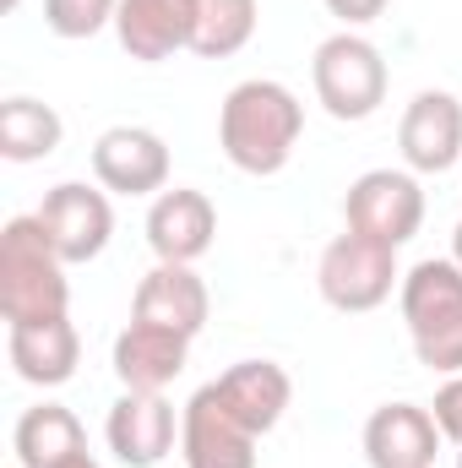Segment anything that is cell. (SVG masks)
<instances>
[{
    "mask_svg": "<svg viewBox=\"0 0 462 468\" xmlns=\"http://www.w3.org/2000/svg\"><path fill=\"white\" fill-rule=\"evenodd\" d=\"M299 131H305V104L294 99V88L272 77L239 82L218 104V147L239 175H256V180L289 169Z\"/></svg>",
    "mask_w": 462,
    "mask_h": 468,
    "instance_id": "obj_1",
    "label": "cell"
},
{
    "mask_svg": "<svg viewBox=\"0 0 462 468\" xmlns=\"http://www.w3.org/2000/svg\"><path fill=\"white\" fill-rule=\"evenodd\" d=\"M0 316L5 327H44L71 316L66 261L33 213L5 218L0 229Z\"/></svg>",
    "mask_w": 462,
    "mask_h": 468,
    "instance_id": "obj_2",
    "label": "cell"
},
{
    "mask_svg": "<svg viewBox=\"0 0 462 468\" xmlns=\"http://www.w3.org/2000/svg\"><path fill=\"white\" fill-rule=\"evenodd\" d=\"M403 327L414 359L436 376H462V267L452 256H430L403 272L397 289Z\"/></svg>",
    "mask_w": 462,
    "mask_h": 468,
    "instance_id": "obj_3",
    "label": "cell"
},
{
    "mask_svg": "<svg viewBox=\"0 0 462 468\" xmlns=\"http://www.w3.org/2000/svg\"><path fill=\"white\" fill-rule=\"evenodd\" d=\"M386 60H381V49L364 38V33H332V38H321L316 44V55H310V88H316V99H321V110L332 120H370L381 104H386Z\"/></svg>",
    "mask_w": 462,
    "mask_h": 468,
    "instance_id": "obj_4",
    "label": "cell"
},
{
    "mask_svg": "<svg viewBox=\"0 0 462 468\" xmlns=\"http://www.w3.org/2000/svg\"><path fill=\"white\" fill-rule=\"evenodd\" d=\"M316 289L332 311L343 316H364L375 305L392 300V289H403V267H397V250L370 239V234L343 229L316 261Z\"/></svg>",
    "mask_w": 462,
    "mask_h": 468,
    "instance_id": "obj_5",
    "label": "cell"
},
{
    "mask_svg": "<svg viewBox=\"0 0 462 468\" xmlns=\"http://www.w3.org/2000/svg\"><path fill=\"white\" fill-rule=\"evenodd\" d=\"M343 218L353 234H370L403 250L425 224V186L414 169H364L343 197Z\"/></svg>",
    "mask_w": 462,
    "mask_h": 468,
    "instance_id": "obj_6",
    "label": "cell"
},
{
    "mask_svg": "<svg viewBox=\"0 0 462 468\" xmlns=\"http://www.w3.org/2000/svg\"><path fill=\"white\" fill-rule=\"evenodd\" d=\"M49 245L60 250L66 267H82L93 256H104L110 234H115V207H110V191L104 186H88V180H60L44 191L38 213H33Z\"/></svg>",
    "mask_w": 462,
    "mask_h": 468,
    "instance_id": "obj_7",
    "label": "cell"
},
{
    "mask_svg": "<svg viewBox=\"0 0 462 468\" xmlns=\"http://www.w3.org/2000/svg\"><path fill=\"white\" fill-rule=\"evenodd\" d=\"M93 180L110 197H158L169 191V142L147 125H110L93 142Z\"/></svg>",
    "mask_w": 462,
    "mask_h": 468,
    "instance_id": "obj_8",
    "label": "cell"
},
{
    "mask_svg": "<svg viewBox=\"0 0 462 468\" xmlns=\"http://www.w3.org/2000/svg\"><path fill=\"white\" fill-rule=\"evenodd\" d=\"M397 147L414 175H446L462 169V104L446 88L414 93V104L397 120Z\"/></svg>",
    "mask_w": 462,
    "mask_h": 468,
    "instance_id": "obj_9",
    "label": "cell"
},
{
    "mask_svg": "<svg viewBox=\"0 0 462 468\" xmlns=\"http://www.w3.org/2000/svg\"><path fill=\"white\" fill-rule=\"evenodd\" d=\"M180 458L185 468H256V436L224 409L213 381L180 409Z\"/></svg>",
    "mask_w": 462,
    "mask_h": 468,
    "instance_id": "obj_10",
    "label": "cell"
},
{
    "mask_svg": "<svg viewBox=\"0 0 462 468\" xmlns=\"http://www.w3.org/2000/svg\"><path fill=\"white\" fill-rule=\"evenodd\" d=\"M218 239V207L207 191H191V186H169L152 197L147 207V245L158 261H180V267H196Z\"/></svg>",
    "mask_w": 462,
    "mask_h": 468,
    "instance_id": "obj_11",
    "label": "cell"
},
{
    "mask_svg": "<svg viewBox=\"0 0 462 468\" xmlns=\"http://www.w3.org/2000/svg\"><path fill=\"white\" fill-rule=\"evenodd\" d=\"M174 436H180V420L163 392H120L104 420V441L125 468H158L174 452Z\"/></svg>",
    "mask_w": 462,
    "mask_h": 468,
    "instance_id": "obj_12",
    "label": "cell"
},
{
    "mask_svg": "<svg viewBox=\"0 0 462 468\" xmlns=\"http://www.w3.org/2000/svg\"><path fill=\"white\" fill-rule=\"evenodd\" d=\"M207 311H213L207 283L196 278V267H180V261H158L136 283V300H131V322L169 327L180 338H196L207 327Z\"/></svg>",
    "mask_w": 462,
    "mask_h": 468,
    "instance_id": "obj_13",
    "label": "cell"
},
{
    "mask_svg": "<svg viewBox=\"0 0 462 468\" xmlns=\"http://www.w3.org/2000/svg\"><path fill=\"white\" fill-rule=\"evenodd\" d=\"M441 425L419 403H381L364 420V458L370 468H436Z\"/></svg>",
    "mask_w": 462,
    "mask_h": 468,
    "instance_id": "obj_14",
    "label": "cell"
},
{
    "mask_svg": "<svg viewBox=\"0 0 462 468\" xmlns=\"http://www.w3.org/2000/svg\"><path fill=\"white\" fill-rule=\"evenodd\" d=\"M191 27H196V0H120L115 11L120 49L147 66L191 49Z\"/></svg>",
    "mask_w": 462,
    "mask_h": 468,
    "instance_id": "obj_15",
    "label": "cell"
},
{
    "mask_svg": "<svg viewBox=\"0 0 462 468\" xmlns=\"http://www.w3.org/2000/svg\"><path fill=\"white\" fill-rule=\"evenodd\" d=\"M213 387H218L224 409H229L250 436L278 431V420H283L289 403H294V381H289V370H283L278 359H239V365H229Z\"/></svg>",
    "mask_w": 462,
    "mask_h": 468,
    "instance_id": "obj_16",
    "label": "cell"
},
{
    "mask_svg": "<svg viewBox=\"0 0 462 468\" xmlns=\"http://www.w3.org/2000/svg\"><path fill=\"white\" fill-rule=\"evenodd\" d=\"M185 354H191V338H180L169 327L131 322L115 338V376L125 392H163L185 370Z\"/></svg>",
    "mask_w": 462,
    "mask_h": 468,
    "instance_id": "obj_17",
    "label": "cell"
},
{
    "mask_svg": "<svg viewBox=\"0 0 462 468\" xmlns=\"http://www.w3.org/2000/svg\"><path fill=\"white\" fill-rule=\"evenodd\" d=\"M5 359L27 387H66L82 365V338L71 316L44 327H5Z\"/></svg>",
    "mask_w": 462,
    "mask_h": 468,
    "instance_id": "obj_18",
    "label": "cell"
},
{
    "mask_svg": "<svg viewBox=\"0 0 462 468\" xmlns=\"http://www.w3.org/2000/svg\"><path fill=\"white\" fill-rule=\"evenodd\" d=\"M11 452L22 468H77L88 463V431L66 403H38L16 420Z\"/></svg>",
    "mask_w": 462,
    "mask_h": 468,
    "instance_id": "obj_19",
    "label": "cell"
},
{
    "mask_svg": "<svg viewBox=\"0 0 462 468\" xmlns=\"http://www.w3.org/2000/svg\"><path fill=\"white\" fill-rule=\"evenodd\" d=\"M60 136H66V120L55 115V104L27 99V93H16V99L0 104V153H5L11 164H38V158H49V153L60 147Z\"/></svg>",
    "mask_w": 462,
    "mask_h": 468,
    "instance_id": "obj_20",
    "label": "cell"
},
{
    "mask_svg": "<svg viewBox=\"0 0 462 468\" xmlns=\"http://www.w3.org/2000/svg\"><path fill=\"white\" fill-rule=\"evenodd\" d=\"M261 5L256 0H196V27H191V55L202 60H229L256 38Z\"/></svg>",
    "mask_w": 462,
    "mask_h": 468,
    "instance_id": "obj_21",
    "label": "cell"
},
{
    "mask_svg": "<svg viewBox=\"0 0 462 468\" xmlns=\"http://www.w3.org/2000/svg\"><path fill=\"white\" fill-rule=\"evenodd\" d=\"M120 0H44V27L55 38H93L115 22Z\"/></svg>",
    "mask_w": 462,
    "mask_h": 468,
    "instance_id": "obj_22",
    "label": "cell"
},
{
    "mask_svg": "<svg viewBox=\"0 0 462 468\" xmlns=\"http://www.w3.org/2000/svg\"><path fill=\"white\" fill-rule=\"evenodd\" d=\"M430 414H436L441 436H446L452 447H462V376H446V381H441V392H436Z\"/></svg>",
    "mask_w": 462,
    "mask_h": 468,
    "instance_id": "obj_23",
    "label": "cell"
},
{
    "mask_svg": "<svg viewBox=\"0 0 462 468\" xmlns=\"http://www.w3.org/2000/svg\"><path fill=\"white\" fill-rule=\"evenodd\" d=\"M321 5H327V11H332L343 27H364V22H375V16H381L392 0H321Z\"/></svg>",
    "mask_w": 462,
    "mask_h": 468,
    "instance_id": "obj_24",
    "label": "cell"
},
{
    "mask_svg": "<svg viewBox=\"0 0 462 468\" xmlns=\"http://www.w3.org/2000/svg\"><path fill=\"white\" fill-rule=\"evenodd\" d=\"M452 261L462 267V218H457V229H452Z\"/></svg>",
    "mask_w": 462,
    "mask_h": 468,
    "instance_id": "obj_25",
    "label": "cell"
},
{
    "mask_svg": "<svg viewBox=\"0 0 462 468\" xmlns=\"http://www.w3.org/2000/svg\"><path fill=\"white\" fill-rule=\"evenodd\" d=\"M16 5H22V0H0V11H16Z\"/></svg>",
    "mask_w": 462,
    "mask_h": 468,
    "instance_id": "obj_26",
    "label": "cell"
},
{
    "mask_svg": "<svg viewBox=\"0 0 462 468\" xmlns=\"http://www.w3.org/2000/svg\"><path fill=\"white\" fill-rule=\"evenodd\" d=\"M77 468H99V463H93V458H88V463H77Z\"/></svg>",
    "mask_w": 462,
    "mask_h": 468,
    "instance_id": "obj_27",
    "label": "cell"
},
{
    "mask_svg": "<svg viewBox=\"0 0 462 468\" xmlns=\"http://www.w3.org/2000/svg\"><path fill=\"white\" fill-rule=\"evenodd\" d=\"M457 468H462V447H457Z\"/></svg>",
    "mask_w": 462,
    "mask_h": 468,
    "instance_id": "obj_28",
    "label": "cell"
}]
</instances>
